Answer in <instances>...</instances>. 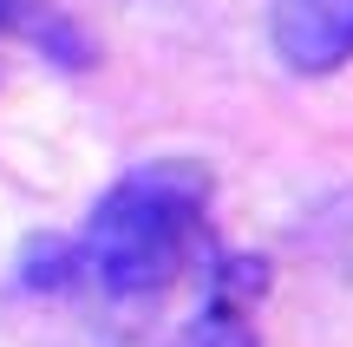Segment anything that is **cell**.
Wrapping results in <instances>:
<instances>
[{"mask_svg": "<svg viewBox=\"0 0 353 347\" xmlns=\"http://www.w3.org/2000/svg\"><path fill=\"white\" fill-rule=\"evenodd\" d=\"M210 177L190 157H157L118 177L85 223V275L112 295H157L190 269L203 243Z\"/></svg>", "mask_w": 353, "mask_h": 347, "instance_id": "obj_1", "label": "cell"}, {"mask_svg": "<svg viewBox=\"0 0 353 347\" xmlns=\"http://www.w3.org/2000/svg\"><path fill=\"white\" fill-rule=\"evenodd\" d=\"M275 52L288 72L321 79L353 59V0H275Z\"/></svg>", "mask_w": 353, "mask_h": 347, "instance_id": "obj_2", "label": "cell"}, {"mask_svg": "<svg viewBox=\"0 0 353 347\" xmlns=\"http://www.w3.org/2000/svg\"><path fill=\"white\" fill-rule=\"evenodd\" d=\"M176 347H262V341H255V328L242 321V308H223V301H216V308H203L196 321L183 328Z\"/></svg>", "mask_w": 353, "mask_h": 347, "instance_id": "obj_3", "label": "cell"}]
</instances>
